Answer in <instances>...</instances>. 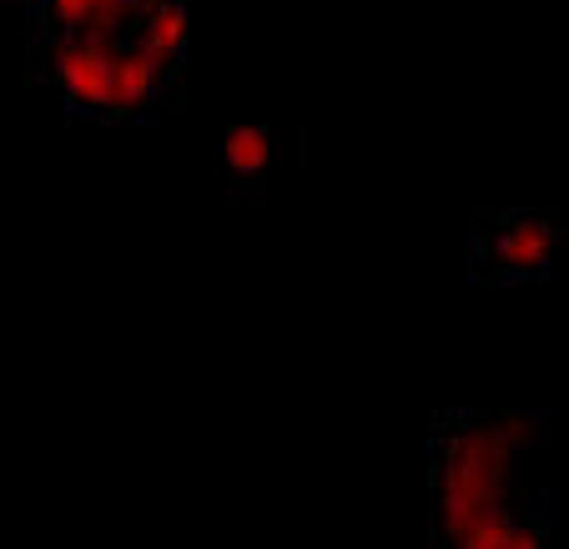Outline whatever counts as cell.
<instances>
[{
	"label": "cell",
	"mask_w": 569,
	"mask_h": 549,
	"mask_svg": "<svg viewBox=\"0 0 569 549\" xmlns=\"http://www.w3.org/2000/svg\"><path fill=\"white\" fill-rule=\"evenodd\" d=\"M121 46H127L121 31L36 36L46 81L61 91L76 117H107V81H111V61H117Z\"/></svg>",
	"instance_id": "obj_2"
},
{
	"label": "cell",
	"mask_w": 569,
	"mask_h": 549,
	"mask_svg": "<svg viewBox=\"0 0 569 549\" xmlns=\"http://www.w3.org/2000/svg\"><path fill=\"white\" fill-rule=\"evenodd\" d=\"M519 485V449L495 413H449L433 423V545L463 549L473 519Z\"/></svg>",
	"instance_id": "obj_1"
},
{
	"label": "cell",
	"mask_w": 569,
	"mask_h": 549,
	"mask_svg": "<svg viewBox=\"0 0 569 549\" xmlns=\"http://www.w3.org/2000/svg\"><path fill=\"white\" fill-rule=\"evenodd\" d=\"M167 76H172V71H167L157 56H147L137 41H127V46L117 51V61H111L107 117H101V121H131V117H141V111H147L151 101L161 97Z\"/></svg>",
	"instance_id": "obj_4"
},
{
	"label": "cell",
	"mask_w": 569,
	"mask_h": 549,
	"mask_svg": "<svg viewBox=\"0 0 569 549\" xmlns=\"http://www.w3.org/2000/svg\"><path fill=\"white\" fill-rule=\"evenodd\" d=\"M272 151H278V131L272 127H232L227 131V172L237 182H258L268 172Z\"/></svg>",
	"instance_id": "obj_6"
},
{
	"label": "cell",
	"mask_w": 569,
	"mask_h": 549,
	"mask_svg": "<svg viewBox=\"0 0 569 549\" xmlns=\"http://www.w3.org/2000/svg\"><path fill=\"white\" fill-rule=\"evenodd\" d=\"M559 248V227L539 212H495L473 227V262H483V278H539Z\"/></svg>",
	"instance_id": "obj_3"
},
{
	"label": "cell",
	"mask_w": 569,
	"mask_h": 549,
	"mask_svg": "<svg viewBox=\"0 0 569 549\" xmlns=\"http://www.w3.org/2000/svg\"><path fill=\"white\" fill-rule=\"evenodd\" d=\"M127 41H137L141 51L157 56V61L172 71V66L182 61V46H187V6L182 0H157V6L137 21V31H131Z\"/></svg>",
	"instance_id": "obj_5"
}]
</instances>
